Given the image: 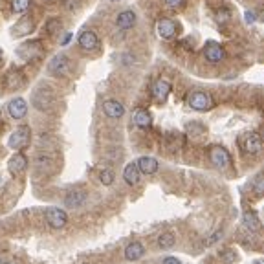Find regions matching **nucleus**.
Here are the masks:
<instances>
[{
    "mask_svg": "<svg viewBox=\"0 0 264 264\" xmlns=\"http://www.w3.org/2000/svg\"><path fill=\"white\" fill-rule=\"evenodd\" d=\"M7 112H9V116L13 119H22L28 114V105H26V101L22 98L11 99L9 105H7Z\"/></svg>",
    "mask_w": 264,
    "mask_h": 264,
    "instance_id": "obj_10",
    "label": "nucleus"
},
{
    "mask_svg": "<svg viewBox=\"0 0 264 264\" xmlns=\"http://www.w3.org/2000/svg\"><path fill=\"white\" fill-rule=\"evenodd\" d=\"M220 257H222L228 264H231L233 261H235V253H233V251H222V253H220Z\"/></svg>",
    "mask_w": 264,
    "mask_h": 264,
    "instance_id": "obj_28",
    "label": "nucleus"
},
{
    "mask_svg": "<svg viewBox=\"0 0 264 264\" xmlns=\"http://www.w3.org/2000/svg\"><path fill=\"white\" fill-rule=\"evenodd\" d=\"M17 53L21 57H24L26 61H31V59H37V57L42 55V46L39 41H29L21 44V48L17 50Z\"/></svg>",
    "mask_w": 264,
    "mask_h": 264,
    "instance_id": "obj_8",
    "label": "nucleus"
},
{
    "mask_svg": "<svg viewBox=\"0 0 264 264\" xmlns=\"http://www.w3.org/2000/svg\"><path fill=\"white\" fill-rule=\"evenodd\" d=\"M83 264H86V263H83Z\"/></svg>",
    "mask_w": 264,
    "mask_h": 264,
    "instance_id": "obj_41",
    "label": "nucleus"
},
{
    "mask_svg": "<svg viewBox=\"0 0 264 264\" xmlns=\"http://www.w3.org/2000/svg\"><path fill=\"white\" fill-rule=\"evenodd\" d=\"M2 63H4V53H2V50H0V66H2Z\"/></svg>",
    "mask_w": 264,
    "mask_h": 264,
    "instance_id": "obj_35",
    "label": "nucleus"
},
{
    "mask_svg": "<svg viewBox=\"0 0 264 264\" xmlns=\"http://www.w3.org/2000/svg\"><path fill=\"white\" fill-rule=\"evenodd\" d=\"M0 189H2V178H0Z\"/></svg>",
    "mask_w": 264,
    "mask_h": 264,
    "instance_id": "obj_38",
    "label": "nucleus"
},
{
    "mask_svg": "<svg viewBox=\"0 0 264 264\" xmlns=\"http://www.w3.org/2000/svg\"><path fill=\"white\" fill-rule=\"evenodd\" d=\"M187 103L191 108H195V110H209V108H213V98L209 96V94H206V92H200V90H196L193 92L191 96L187 98Z\"/></svg>",
    "mask_w": 264,
    "mask_h": 264,
    "instance_id": "obj_3",
    "label": "nucleus"
},
{
    "mask_svg": "<svg viewBox=\"0 0 264 264\" xmlns=\"http://www.w3.org/2000/svg\"><path fill=\"white\" fill-rule=\"evenodd\" d=\"M53 103H55V96H53L52 88H48V86H41V88H37V90L33 92L35 108H39V110H48V108H52Z\"/></svg>",
    "mask_w": 264,
    "mask_h": 264,
    "instance_id": "obj_1",
    "label": "nucleus"
},
{
    "mask_svg": "<svg viewBox=\"0 0 264 264\" xmlns=\"http://www.w3.org/2000/svg\"><path fill=\"white\" fill-rule=\"evenodd\" d=\"M99 180L103 185H110L112 182H114V173H112L110 169H103L101 173H99Z\"/></svg>",
    "mask_w": 264,
    "mask_h": 264,
    "instance_id": "obj_26",
    "label": "nucleus"
},
{
    "mask_svg": "<svg viewBox=\"0 0 264 264\" xmlns=\"http://www.w3.org/2000/svg\"><path fill=\"white\" fill-rule=\"evenodd\" d=\"M176 29H178L176 28V22L171 21V19H161L156 24V31H158L161 39H173L176 35Z\"/></svg>",
    "mask_w": 264,
    "mask_h": 264,
    "instance_id": "obj_14",
    "label": "nucleus"
},
{
    "mask_svg": "<svg viewBox=\"0 0 264 264\" xmlns=\"http://www.w3.org/2000/svg\"><path fill=\"white\" fill-rule=\"evenodd\" d=\"M163 264H182V263L176 257H165L163 259Z\"/></svg>",
    "mask_w": 264,
    "mask_h": 264,
    "instance_id": "obj_30",
    "label": "nucleus"
},
{
    "mask_svg": "<svg viewBox=\"0 0 264 264\" xmlns=\"http://www.w3.org/2000/svg\"><path fill=\"white\" fill-rule=\"evenodd\" d=\"M132 123L136 127H139V129H151L153 118H151V114L145 108H136V110L132 112Z\"/></svg>",
    "mask_w": 264,
    "mask_h": 264,
    "instance_id": "obj_16",
    "label": "nucleus"
},
{
    "mask_svg": "<svg viewBox=\"0 0 264 264\" xmlns=\"http://www.w3.org/2000/svg\"><path fill=\"white\" fill-rule=\"evenodd\" d=\"M116 24H118L119 29H131L134 24H136V13L127 9V11H121L116 19Z\"/></svg>",
    "mask_w": 264,
    "mask_h": 264,
    "instance_id": "obj_19",
    "label": "nucleus"
},
{
    "mask_svg": "<svg viewBox=\"0 0 264 264\" xmlns=\"http://www.w3.org/2000/svg\"><path fill=\"white\" fill-rule=\"evenodd\" d=\"M220 237H222V231H216V233H215L213 237H211V238H208V244H213L215 240H218Z\"/></svg>",
    "mask_w": 264,
    "mask_h": 264,
    "instance_id": "obj_31",
    "label": "nucleus"
},
{
    "mask_svg": "<svg viewBox=\"0 0 264 264\" xmlns=\"http://www.w3.org/2000/svg\"><path fill=\"white\" fill-rule=\"evenodd\" d=\"M246 21L248 22H253L255 19H253V13H246Z\"/></svg>",
    "mask_w": 264,
    "mask_h": 264,
    "instance_id": "obj_32",
    "label": "nucleus"
},
{
    "mask_svg": "<svg viewBox=\"0 0 264 264\" xmlns=\"http://www.w3.org/2000/svg\"><path fill=\"white\" fill-rule=\"evenodd\" d=\"M0 261H2V257H0Z\"/></svg>",
    "mask_w": 264,
    "mask_h": 264,
    "instance_id": "obj_39",
    "label": "nucleus"
},
{
    "mask_svg": "<svg viewBox=\"0 0 264 264\" xmlns=\"http://www.w3.org/2000/svg\"><path fill=\"white\" fill-rule=\"evenodd\" d=\"M46 220H48L50 228H53V230H63L64 226H66L68 216H66V213H64L63 209L48 208L46 209Z\"/></svg>",
    "mask_w": 264,
    "mask_h": 264,
    "instance_id": "obj_7",
    "label": "nucleus"
},
{
    "mask_svg": "<svg viewBox=\"0 0 264 264\" xmlns=\"http://www.w3.org/2000/svg\"><path fill=\"white\" fill-rule=\"evenodd\" d=\"M253 264H264V259H257V261H255Z\"/></svg>",
    "mask_w": 264,
    "mask_h": 264,
    "instance_id": "obj_36",
    "label": "nucleus"
},
{
    "mask_svg": "<svg viewBox=\"0 0 264 264\" xmlns=\"http://www.w3.org/2000/svg\"><path fill=\"white\" fill-rule=\"evenodd\" d=\"M29 7V0H11V9L15 13H24Z\"/></svg>",
    "mask_w": 264,
    "mask_h": 264,
    "instance_id": "obj_25",
    "label": "nucleus"
},
{
    "mask_svg": "<svg viewBox=\"0 0 264 264\" xmlns=\"http://www.w3.org/2000/svg\"><path fill=\"white\" fill-rule=\"evenodd\" d=\"M79 46H81L83 50H86V52H92V50H96L99 46L98 35L94 33V31H90V29L83 31V33L79 35Z\"/></svg>",
    "mask_w": 264,
    "mask_h": 264,
    "instance_id": "obj_17",
    "label": "nucleus"
},
{
    "mask_svg": "<svg viewBox=\"0 0 264 264\" xmlns=\"http://www.w3.org/2000/svg\"><path fill=\"white\" fill-rule=\"evenodd\" d=\"M167 2V6H171V7H180L182 4H184V0H165Z\"/></svg>",
    "mask_w": 264,
    "mask_h": 264,
    "instance_id": "obj_29",
    "label": "nucleus"
},
{
    "mask_svg": "<svg viewBox=\"0 0 264 264\" xmlns=\"http://www.w3.org/2000/svg\"><path fill=\"white\" fill-rule=\"evenodd\" d=\"M68 70H70V61H68V57L63 55V53L55 55L48 63V72L52 74V76L63 77L68 74Z\"/></svg>",
    "mask_w": 264,
    "mask_h": 264,
    "instance_id": "obj_6",
    "label": "nucleus"
},
{
    "mask_svg": "<svg viewBox=\"0 0 264 264\" xmlns=\"http://www.w3.org/2000/svg\"><path fill=\"white\" fill-rule=\"evenodd\" d=\"M242 220H244V226H246V228H248L250 231H257L259 228H261V224H259L257 216L253 215V213H250V211H248V213H244Z\"/></svg>",
    "mask_w": 264,
    "mask_h": 264,
    "instance_id": "obj_24",
    "label": "nucleus"
},
{
    "mask_svg": "<svg viewBox=\"0 0 264 264\" xmlns=\"http://www.w3.org/2000/svg\"><path fill=\"white\" fill-rule=\"evenodd\" d=\"M139 169L136 163H129V165L125 167V171H123V178H125V182L129 184V185H138L139 184Z\"/></svg>",
    "mask_w": 264,
    "mask_h": 264,
    "instance_id": "obj_21",
    "label": "nucleus"
},
{
    "mask_svg": "<svg viewBox=\"0 0 264 264\" xmlns=\"http://www.w3.org/2000/svg\"><path fill=\"white\" fill-rule=\"evenodd\" d=\"M169 94H171V83H169L167 79H158V81L153 84V98L156 99V101L163 103V101L169 98Z\"/></svg>",
    "mask_w": 264,
    "mask_h": 264,
    "instance_id": "obj_12",
    "label": "nucleus"
},
{
    "mask_svg": "<svg viewBox=\"0 0 264 264\" xmlns=\"http://www.w3.org/2000/svg\"><path fill=\"white\" fill-rule=\"evenodd\" d=\"M251 191L255 196H264V174H257L251 182Z\"/></svg>",
    "mask_w": 264,
    "mask_h": 264,
    "instance_id": "obj_23",
    "label": "nucleus"
},
{
    "mask_svg": "<svg viewBox=\"0 0 264 264\" xmlns=\"http://www.w3.org/2000/svg\"><path fill=\"white\" fill-rule=\"evenodd\" d=\"M174 242H176V238H174V235L171 233V231H165V233H161V235L158 237V246H160L161 250L173 248Z\"/></svg>",
    "mask_w": 264,
    "mask_h": 264,
    "instance_id": "obj_22",
    "label": "nucleus"
},
{
    "mask_svg": "<svg viewBox=\"0 0 264 264\" xmlns=\"http://www.w3.org/2000/svg\"><path fill=\"white\" fill-rule=\"evenodd\" d=\"M240 147H242V151L246 154H261L263 153V138L255 134V132H250V134H246L240 141Z\"/></svg>",
    "mask_w": 264,
    "mask_h": 264,
    "instance_id": "obj_4",
    "label": "nucleus"
},
{
    "mask_svg": "<svg viewBox=\"0 0 264 264\" xmlns=\"http://www.w3.org/2000/svg\"><path fill=\"white\" fill-rule=\"evenodd\" d=\"M0 264H17L15 261H0Z\"/></svg>",
    "mask_w": 264,
    "mask_h": 264,
    "instance_id": "obj_34",
    "label": "nucleus"
},
{
    "mask_svg": "<svg viewBox=\"0 0 264 264\" xmlns=\"http://www.w3.org/2000/svg\"><path fill=\"white\" fill-rule=\"evenodd\" d=\"M29 139H31V131H29V127L22 125L9 136L7 143H9V147L15 149V151H21V149L29 145Z\"/></svg>",
    "mask_w": 264,
    "mask_h": 264,
    "instance_id": "obj_2",
    "label": "nucleus"
},
{
    "mask_svg": "<svg viewBox=\"0 0 264 264\" xmlns=\"http://www.w3.org/2000/svg\"><path fill=\"white\" fill-rule=\"evenodd\" d=\"M145 253V248L141 242H131L125 248V259L127 261H139Z\"/></svg>",
    "mask_w": 264,
    "mask_h": 264,
    "instance_id": "obj_20",
    "label": "nucleus"
},
{
    "mask_svg": "<svg viewBox=\"0 0 264 264\" xmlns=\"http://www.w3.org/2000/svg\"><path fill=\"white\" fill-rule=\"evenodd\" d=\"M44 2H48V4H52V2H55V0H44Z\"/></svg>",
    "mask_w": 264,
    "mask_h": 264,
    "instance_id": "obj_37",
    "label": "nucleus"
},
{
    "mask_svg": "<svg viewBox=\"0 0 264 264\" xmlns=\"http://www.w3.org/2000/svg\"><path fill=\"white\" fill-rule=\"evenodd\" d=\"M263 136H264V132H263Z\"/></svg>",
    "mask_w": 264,
    "mask_h": 264,
    "instance_id": "obj_40",
    "label": "nucleus"
},
{
    "mask_svg": "<svg viewBox=\"0 0 264 264\" xmlns=\"http://www.w3.org/2000/svg\"><path fill=\"white\" fill-rule=\"evenodd\" d=\"M70 39H72V35H66V37H64V41H63V44H68V42H70Z\"/></svg>",
    "mask_w": 264,
    "mask_h": 264,
    "instance_id": "obj_33",
    "label": "nucleus"
},
{
    "mask_svg": "<svg viewBox=\"0 0 264 264\" xmlns=\"http://www.w3.org/2000/svg\"><path fill=\"white\" fill-rule=\"evenodd\" d=\"M103 112L112 119H119L123 118V114H125V106L116 101V99H108V101H105L103 103Z\"/></svg>",
    "mask_w": 264,
    "mask_h": 264,
    "instance_id": "obj_13",
    "label": "nucleus"
},
{
    "mask_svg": "<svg viewBox=\"0 0 264 264\" xmlns=\"http://www.w3.org/2000/svg\"><path fill=\"white\" fill-rule=\"evenodd\" d=\"M26 167H28V158H26L22 153H17L15 156L9 158V161H7V171H9L11 174L22 173Z\"/></svg>",
    "mask_w": 264,
    "mask_h": 264,
    "instance_id": "obj_15",
    "label": "nucleus"
},
{
    "mask_svg": "<svg viewBox=\"0 0 264 264\" xmlns=\"http://www.w3.org/2000/svg\"><path fill=\"white\" fill-rule=\"evenodd\" d=\"M136 165H138L139 173H143V174H154L158 171V161H156V158H153V156H141Z\"/></svg>",
    "mask_w": 264,
    "mask_h": 264,
    "instance_id": "obj_18",
    "label": "nucleus"
},
{
    "mask_svg": "<svg viewBox=\"0 0 264 264\" xmlns=\"http://www.w3.org/2000/svg\"><path fill=\"white\" fill-rule=\"evenodd\" d=\"M204 57L208 59L209 63H220L224 57H226V52L220 44L216 42H208L206 48H204Z\"/></svg>",
    "mask_w": 264,
    "mask_h": 264,
    "instance_id": "obj_9",
    "label": "nucleus"
},
{
    "mask_svg": "<svg viewBox=\"0 0 264 264\" xmlns=\"http://www.w3.org/2000/svg\"><path fill=\"white\" fill-rule=\"evenodd\" d=\"M59 24H61V22L57 21V19H53V21H50L48 24H46V31H48V33H55L57 28H59Z\"/></svg>",
    "mask_w": 264,
    "mask_h": 264,
    "instance_id": "obj_27",
    "label": "nucleus"
},
{
    "mask_svg": "<svg viewBox=\"0 0 264 264\" xmlns=\"http://www.w3.org/2000/svg\"><path fill=\"white\" fill-rule=\"evenodd\" d=\"M209 160H211V163L215 167H218V169H226L231 163V156L224 147L213 145L209 149Z\"/></svg>",
    "mask_w": 264,
    "mask_h": 264,
    "instance_id": "obj_5",
    "label": "nucleus"
},
{
    "mask_svg": "<svg viewBox=\"0 0 264 264\" xmlns=\"http://www.w3.org/2000/svg\"><path fill=\"white\" fill-rule=\"evenodd\" d=\"M84 202H86V193H84L83 189H74V191L66 193V196H64V204L70 209L81 208Z\"/></svg>",
    "mask_w": 264,
    "mask_h": 264,
    "instance_id": "obj_11",
    "label": "nucleus"
}]
</instances>
